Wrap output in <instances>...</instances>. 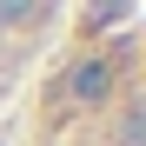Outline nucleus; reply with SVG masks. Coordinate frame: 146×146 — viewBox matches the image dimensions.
<instances>
[{"instance_id":"7ed1b4c3","label":"nucleus","mask_w":146,"mask_h":146,"mask_svg":"<svg viewBox=\"0 0 146 146\" xmlns=\"http://www.w3.org/2000/svg\"><path fill=\"white\" fill-rule=\"evenodd\" d=\"M80 20H86V27H119V20H126V7H86Z\"/></svg>"},{"instance_id":"f257e3e1","label":"nucleus","mask_w":146,"mask_h":146,"mask_svg":"<svg viewBox=\"0 0 146 146\" xmlns=\"http://www.w3.org/2000/svg\"><path fill=\"white\" fill-rule=\"evenodd\" d=\"M66 93L86 100V106H100L106 93H113V66H106V60H80V66L66 73Z\"/></svg>"},{"instance_id":"f03ea898","label":"nucleus","mask_w":146,"mask_h":146,"mask_svg":"<svg viewBox=\"0 0 146 146\" xmlns=\"http://www.w3.org/2000/svg\"><path fill=\"white\" fill-rule=\"evenodd\" d=\"M27 20H40V7H20V0L0 7V27H27Z\"/></svg>"}]
</instances>
